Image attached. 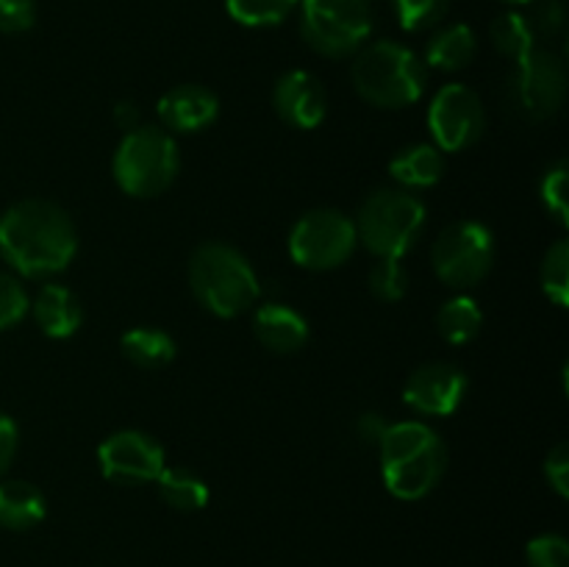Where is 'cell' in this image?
Masks as SVG:
<instances>
[{"mask_svg": "<svg viewBox=\"0 0 569 567\" xmlns=\"http://www.w3.org/2000/svg\"><path fill=\"white\" fill-rule=\"evenodd\" d=\"M272 106L287 126L309 131L326 120V89H322L320 78L311 72L292 70L278 78L276 89H272Z\"/></svg>", "mask_w": 569, "mask_h": 567, "instance_id": "obj_14", "label": "cell"}, {"mask_svg": "<svg viewBox=\"0 0 569 567\" xmlns=\"http://www.w3.org/2000/svg\"><path fill=\"white\" fill-rule=\"evenodd\" d=\"M217 111H220V100L211 89L200 87V83H181V87L161 94L159 100L161 126L178 133L203 131L206 126L217 120Z\"/></svg>", "mask_w": 569, "mask_h": 567, "instance_id": "obj_15", "label": "cell"}, {"mask_svg": "<svg viewBox=\"0 0 569 567\" xmlns=\"http://www.w3.org/2000/svg\"><path fill=\"white\" fill-rule=\"evenodd\" d=\"M528 567H569V543L561 534L533 537L526 548Z\"/></svg>", "mask_w": 569, "mask_h": 567, "instance_id": "obj_31", "label": "cell"}, {"mask_svg": "<svg viewBox=\"0 0 569 567\" xmlns=\"http://www.w3.org/2000/svg\"><path fill=\"white\" fill-rule=\"evenodd\" d=\"M389 172H392V178L400 187H431V183H437L445 172L442 150H439L437 145H411V148L400 150V153L389 161Z\"/></svg>", "mask_w": 569, "mask_h": 567, "instance_id": "obj_19", "label": "cell"}, {"mask_svg": "<svg viewBox=\"0 0 569 567\" xmlns=\"http://www.w3.org/2000/svg\"><path fill=\"white\" fill-rule=\"evenodd\" d=\"M383 484L400 500H420L442 481L448 467V450L442 439L431 442L417 454L400 456L395 461H383Z\"/></svg>", "mask_w": 569, "mask_h": 567, "instance_id": "obj_13", "label": "cell"}, {"mask_svg": "<svg viewBox=\"0 0 569 567\" xmlns=\"http://www.w3.org/2000/svg\"><path fill=\"white\" fill-rule=\"evenodd\" d=\"M567 72L565 61L550 50H531L511 76V98L533 120L556 115L565 103Z\"/></svg>", "mask_w": 569, "mask_h": 567, "instance_id": "obj_10", "label": "cell"}, {"mask_svg": "<svg viewBox=\"0 0 569 567\" xmlns=\"http://www.w3.org/2000/svg\"><path fill=\"white\" fill-rule=\"evenodd\" d=\"M450 0H395V11L406 31H426L448 14Z\"/></svg>", "mask_w": 569, "mask_h": 567, "instance_id": "obj_28", "label": "cell"}, {"mask_svg": "<svg viewBox=\"0 0 569 567\" xmlns=\"http://www.w3.org/2000/svg\"><path fill=\"white\" fill-rule=\"evenodd\" d=\"M542 289L556 306L569 304V242L559 239L542 259Z\"/></svg>", "mask_w": 569, "mask_h": 567, "instance_id": "obj_26", "label": "cell"}, {"mask_svg": "<svg viewBox=\"0 0 569 567\" xmlns=\"http://www.w3.org/2000/svg\"><path fill=\"white\" fill-rule=\"evenodd\" d=\"M300 31L317 53L348 56L370 37V3L367 0H303Z\"/></svg>", "mask_w": 569, "mask_h": 567, "instance_id": "obj_6", "label": "cell"}, {"mask_svg": "<svg viewBox=\"0 0 569 567\" xmlns=\"http://www.w3.org/2000/svg\"><path fill=\"white\" fill-rule=\"evenodd\" d=\"M117 187L133 198H156L176 181L181 170L176 139L159 126H139L117 145L114 161Z\"/></svg>", "mask_w": 569, "mask_h": 567, "instance_id": "obj_4", "label": "cell"}, {"mask_svg": "<svg viewBox=\"0 0 569 567\" xmlns=\"http://www.w3.org/2000/svg\"><path fill=\"white\" fill-rule=\"evenodd\" d=\"M28 309H31V300H28L26 287L14 276L0 272V331L17 326L28 315Z\"/></svg>", "mask_w": 569, "mask_h": 567, "instance_id": "obj_29", "label": "cell"}, {"mask_svg": "<svg viewBox=\"0 0 569 567\" xmlns=\"http://www.w3.org/2000/svg\"><path fill=\"white\" fill-rule=\"evenodd\" d=\"M353 83L365 100L381 109H403L426 89V64L400 42H372L356 56Z\"/></svg>", "mask_w": 569, "mask_h": 567, "instance_id": "obj_3", "label": "cell"}, {"mask_svg": "<svg viewBox=\"0 0 569 567\" xmlns=\"http://www.w3.org/2000/svg\"><path fill=\"white\" fill-rule=\"evenodd\" d=\"M76 248V226L59 203L28 198L0 217V256L22 276H56L70 265Z\"/></svg>", "mask_w": 569, "mask_h": 567, "instance_id": "obj_1", "label": "cell"}, {"mask_svg": "<svg viewBox=\"0 0 569 567\" xmlns=\"http://www.w3.org/2000/svg\"><path fill=\"white\" fill-rule=\"evenodd\" d=\"M256 339L276 354H295L309 339V322L287 304H264L253 315Z\"/></svg>", "mask_w": 569, "mask_h": 567, "instance_id": "obj_16", "label": "cell"}, {"mask_svg": "<svg viewBox=\"0 0 569 567\" xmlns=\"http://www.w3.org/2000/svg\"><path fill=\"white\" fill-rule=\"evenodd\" d=\"M159 493L164 504H170L178 511H200L209 504V487L200 476L183 467H164L161 476L156 478Z\"/></svg>", "mask_w": 569, "mask_h": 567, "instance_id": "obj_22", "label": "cell"}, {"mask_svg": "<svg viewBox=\"0 0 569 567\" xmlns=\"http://www.w3.org/2000/svg\"><path fill=\"white\" fill-rule=\"evenodd\" d=\"M120 348L128 361L144 367V370H156L176 359V339L156 326L131 328L128 334H122Z\"/></svg>", "mask_w": 569, "mask_h": 567, "instance_id": "obj_20", "label": "cell"}, {"mask_svg": "<svg viewBox=\"0 0 569 567\" xmlns=\"http://www.w3.org/2000/svg\"><path fill=\"white\" fill-rule=\"evenodd\" d=\"M359 245L350 217L337 209H315L300 217L289 231V256L306 270H333Z\"/></svg>", "mask_w": 569, "mask_h": 567, "instance_id": "obj_8", "label": "cell"}, {"mask_svg": "<svg viewBox=\"0 0 569 567\" xmlns=\"http://www.w3.org/2000/svg\"><path fill=\"white\" fill-rule=\"evenodd\" d=\"M495 261V239L476 220L450 222L433 245V270L448 287L467 289L489 276Z\"/></svg>", "mask_w": 569, "mask_h": 567, "instance_id": "obj_7", "label": "cell"}, {"mask_svg": "<svg viewBox=\"0 0 569 567\" xmlns=\"http://www.w3.org/2000/svg\"><path fill=\"white\" fill-rule=\"evenodd\" d=\"M545 476H548V484L567 498L569 495V445L559 442L545 459Z\"/></svg>", "mask_w": 569, "mask_h": 567, "instance_id": "obj_33", "label": "cell"}, {"mask_svg": "<svg viewBox=\"0 0 569 567\" xmlns=\"http://www.w3.org/2000/svg\"><path fill=\"white\" fill-rule=\"evenodd\" d=\"M467 392V376L450 361H428L417 367L403 389V400L420 415H453Z\"/></svg>", "mask_w": 569, "mask_h": 567, "instance_id": "obj_12", "label": "cell"}, {"mask_svg": "<svg viewBox=\"0 0 569 567\" xmlns=\"http://www.w3.org/2000/svg\"><path fill=\"white\" fill-rule=\"evenodd\" d=\"M33 317L48 337L67 339L81 328L83 306L72 289L61 284H44L33 300Z\"/></svg>", "mask_w": 569, "mask_h": 567, "instance_id": "obj_17", "label": "cell"}, {"mask_svg": "<svg viewBox=\"0 0 569 567\" xmlns=\"http://www.w3.org/2000/svg\"><path fill=\"white\" fill-rule=\"evenodd\" d=\"M428 128L439 150H465L481 139L487 111L481 98L465 83H445L428 109Z\"/></svg>", "mask_w": 569, "mask_h": 567, "instance_id": "obj_9", "label": "cell"}, {"mask_svg": "<svg viewBox=\"0 0 569 567\" xmlns=\"http://www.w3.org/2000/svg\"><path fill=\"white\" fill-rule=\"evenodd\" d=\"M44 495L33 484L20 481H0V526L9 531H28L44 520Z\"/></svg>", "mask_w": 569, "mask_h": 567, "instance_id": "obj_18", "label": "cell"}, {"mask_svg": "<svg viewBox=\"0 0 569 567\" xmlns=\"http://www.w3.org/2000/svg\"><path fill=\"white\" fill-rule=\"evenodd\" d=\"M483 326V311L470 295H456L439 309L437 328L450 345H465L478 337Z\"/></svg>", "mask_w": 569, "mask_h": 567, "instance_id": "obj_23", "label": "cell"}, {"mask_svg": "<svg viewBox=\"0 0 569 567\" xmlns=\"http://www.w3.org/2000/svg\"><path fill=\"white\" fill-rule=\"evenodd\" d=\"M37 20V0H0V31L22 33Z\"/></svg>", "mask_w": 569, "mask_h": 567, "instance_id": "obj_32", "label": "cell"}, {"mask_svg": "<svg viewBox=\"0 0 569 567\" xmlns=\"http://www.w3.org/2000/svg\"><path fill=\"white\" fill-rule=\"evenodd\" d=\"M189 287L198 304L217 317H237L259 300L253 267L226 242H206L189 259Z\"/></svg>", "mask_w": 569, "mask_h": 567, "instance_id": "obj_2", "label": "cell"}, {"mask_svg": "<svg viewBox=\"0 0 569 567\" xmlns=\"http://www.w3.org/2000/svg\"><path fill=\"white\" fill-rule=\"evenodd\" d=\"M567 189H569V172H567L565 161H559V165L550 167L548 176L542 178V200H545V206H548L550 215H553L561 226H567L569 222Z\"/></svg>", "mask_w": 569, "mask_h": 567, "instance_id": "obj_30", "label": "cell"}, {"mask_svg": "<svg viewBox=\"0 0 569 567\" xmlns=\"http://www.w3.org/2000/svg\"><path fill=\"white\" fill-rule=\"evenodd\" d=\"M387 428H389V422L383 420L381 415H378V411H367V415H361L359 417V422H356V434H359V439L365 445H381V439H383V434H387Z\"/></svg>", "mask_w": 569, "mask_h": 567, "instance_id": "obj_35", "label": "cell"}, {"mask_svg": "<svg viewBox=\"0 0 569 567\" xmlns=\"http://www.w3.org/2000/svg\"><path fill=\"white\" fill-rule=\"evenodd\" d=\"M100 470L120 484H148L167 467L164 448L144 431H117L98 448Z\"/></svg>", "mask_w": 569, "mask_h": 567, "instance_id": "obj_11", "label": "cell"}, {"mask_svg": "<svg viewBox=\"0 0 569 567\" xmlns=\"http://www.w3.org/2000/svg\"><path fill=\"white\" fill-rule=\"evenodd\" d=\"M492 42L498 48V53H503L506 59H511L517 64L531 50H537V31H533V22L526 14H520V11H506V14H500L492 22Z\"/></svg>", "mask_w": 569, "mask_h": 567, "instance_id": "obj_24", "label": "cell"}, {"mask_svg": "<svg viewBox=\"0 0 569 567\" xmlns=\"http://www.w3.org/2000/svg\"><path fill=\"white\" fill-rule=\"evenodd\" d=\"M17 439H20V431H17V422L11 420L6 411H0V476L9 470L11 459L17 454Z\"/></svg>", "mask_w": 569, "mask_h": 567, "instance_id": "obj_34", "label": "cell"}, {"mask_svg": "<svg viewBox=\"0 0 569 567\" xmlns=\"http://www.w3.org/2000/svg\"><path fill=\"white\" fill-rule=\"evenodd\" d=\"M114 120L117 126L126 128V133L133 131V128H139V109L131 103V100H122V103H117L114 109Z\"/></svg>", "mask_w": 569, "mask_h": 567, "instance_id": "obj_36", "label": "cell"}, {"mask_svg": "<svg viewBox=\"0 0 569 567\" xmlns=\"http://www.w3.org/2000/svg\"><path fill=\"white\" fill-rule=\"evenodd\" d=\"M370 289L378 300H387V304L403 298L409 289V276L400 259H378L370 270Z\"/></svg>", "mask_w": 569, "mask_h": 567, "instance_id": "obj_27", "label": "cell"}, {"mask_svg": "<svg viewBox=\"0 0 569 567\" xmlns=\"http://www.w3.org/2000/svg\"><path fill=\"white\" fill-rule=\"evenodd\" d=\"M542 17H545V20H542L545 26H548L550 31H556V28H559L561 22H565V9H561L559 0H550V3H545Z\"/></svg>", "mask_w": 569, "mask_h": 567, "instance_id": "obj_37", "label": "cell"}, {"mask_svg": "<svg viewBox=\"0 0 569 567\" xmlns=\"http://www.w3.org/2000/svg\"><path fill=\"white\" fill-rule=\"evenodd\" d=\"M472 56H476V33L465 22L437 31L426 48L428 64L445 72L461 70V67L470 64Z\"/></svg>", "mask_w": 569, "mask_h": 567, "instance_id": "obj_21", "label": "cell"}, {"mask_svg": "<svg viewBox=\"0 0 569 567\" xmlns=\"http://www.w3.org/2000/svg\"><path fill=\"white\" fill-rule=\"evenodd\" d=\"M506 3H515V6H522V3H531V0H506Z\"/></svg>", "mask_w": 569, "mask_h": 567, "instance_id": "obj_38", "label": "cell"}, {"mask_svg": "<svg viewBox=\"0 0 569 567\" xmlns=\"http://www.w3.org/2000/svg\"><path fill=\"white\" fill-rule=\"evenodd\" d=\"M356 237L378 259H400L426 228V206L406 189H378L361 203Z\"/></svg>", "mask_w": 569, "mask_h": 567, "instance_id": "obj_5", "label": "cell"}, {"mask_svg": "<svg viewBox=\"0 0 569 567\" xmlns=\"http://www.w3.org/2000/svg\"><path fill=\"white\" fill-rule=\"evenodd\" d=\"M298 0H226L228 14L248 28L278 26L292 14Z\"/></svg>", "mask_w": 569, "mask_h": 567, "instance_id": "obj_25", "label": "cell"}]
</instances>
